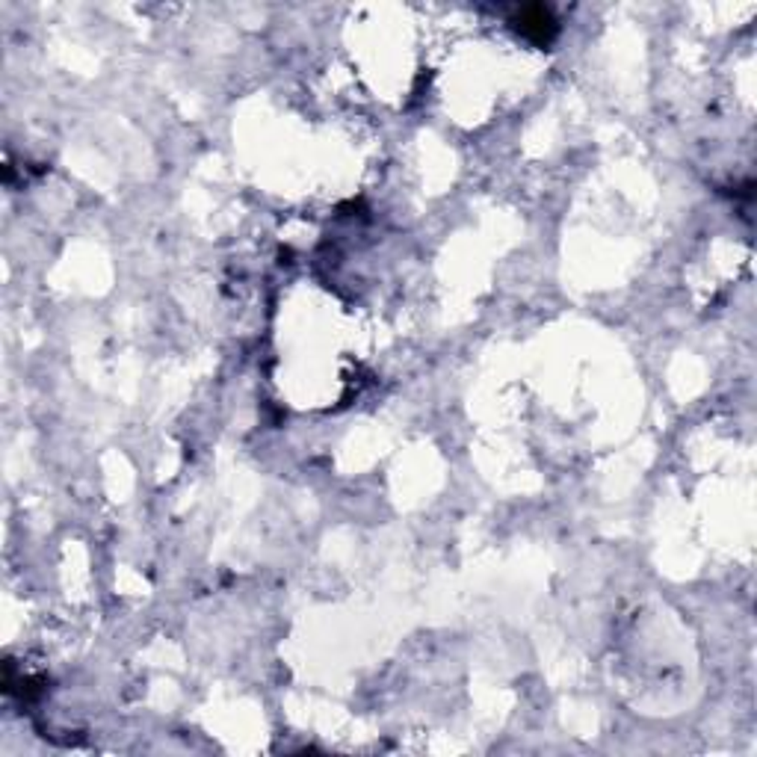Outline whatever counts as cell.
<instances>
[{
	"label": "cell",
	"mask_w": 757,
	"mask_h": 757,
	"mask_svg": "<svg viewBox=\"0 0 757 757\" xmlns=\"http://www.w3.org/2000/svg\"><path fill=\"white\" fill-rule=\"evenodd\" d=\"M515 27H518L524 36H533L536 42H548L550 39V33H553V16L548 9H541V6H529V9H521L518 16H515Z\"/></svg>",
	"instance_id": "1"
}]
</instances>
